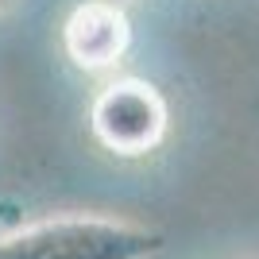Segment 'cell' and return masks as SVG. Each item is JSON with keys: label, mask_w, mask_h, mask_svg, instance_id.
<instances>
[{"label": "cell", "mask_w": 259, "mask_h": 259, "mask_svg": "<svg viewBox=\"0 0 259 259\" xmlns=\"http://www.w3.org/2000/svg\"><path fill=\"white\" fill-rule=\"evenodd\" d=\"M166 236L105 213H47L0 232V259H155Z\"/></svg>", "instance_id": "1"}, {"label": "cell", "mask_w": 259, "mask_h": 259, "mask_svg": "<svg viewBox=\"0 0 259 259\" xmlns=\"http://www.w3.org/2000/svg\"><path fill=\"white\" fill-rule=\"evenodd\" d=\"M132 23L116 0H85L62 23V47L81 70H108L124 58Z\"/></svg>", "instance_id": "3"}, {"label": "cell", "mask_w": 259, "mask_h": 259, "mask_svg": "<svg viewBox=\"0 0 259 259\" xmlns=\"http://www.w3.org/2000/svg\"><path fill=\"white\" fill-rule=\"evenodd\" d=\"M166 101L151 81L140 77H116L101 89L89 105V132L101 147L112 155L136 159L155 151L166 136Z\"/></svg>", "instance_id": "2"}]
</instances>
